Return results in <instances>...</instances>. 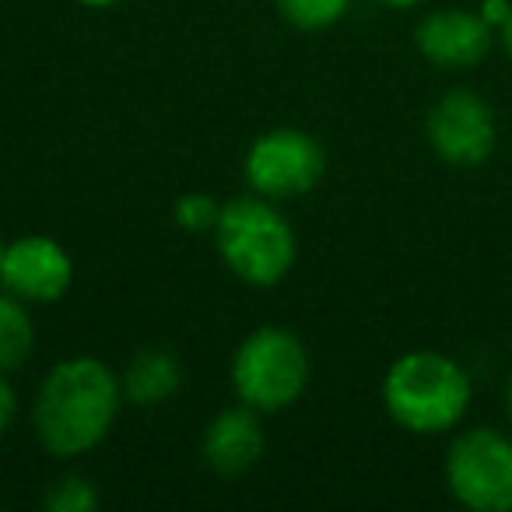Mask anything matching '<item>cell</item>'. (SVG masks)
Listing matches in <instances>:
<instances>
[{
    "mask_svg": "<svg viewBox=\"0 0 512 512\" xmlns=\"http://www.w3.org/2000/svg\"><path fill=\"white\" fill-rule=\"evenodd\" d=\"M36 344V327H32L29 302L0 288V372L22 369Z\"/></svg>",
    "mask_w": 512,
    "mask_h": 512,
    "instance_id": "cell-12",
    "label": "cell"
},
{
    "mask_svg": "<svg viewBox=\"0 0 512 512\" xmlns=\"http://www.w3.org/2000/svg\"><path fill=\"white\" fill-rule=\"evenodd\" d=\"M267 449V435L260 425V411L239 404L218 411L204 428V460L214 474L239 477L260 463Z\"/></svg>",
    "mask_w": 512,
    "mask_h": 512,
    "instance_id": "cell-10",
    "label": "cell"
},
{
    "mask_svg": "<svg viewBox=\"0 0 512 512\" xmlns=\"http://www.w3.org/2000/svg\"><path fill=\"white\" fill-rule=\"evenodd\" d=\"M4 246H8V242H4V235H0V260H4Z\"/></svg>",
    "mask_w": 512,
    "mask_h": 512,
    "instance_id": "cell-22",
    "label": "cell"
},
{
    "mask_svg": "<svg viewBox=\"0 0 512 512\" xmlns=\"http://www.w3.org/2000/svg\"><path fill=\"white\" fill-rule=\"evenodd\" d=\"M505 411H509V421H512V379H509V386H505Z\"/></svg>",
    "mask_w": 512,
    "mask_h": 512,
    "instance_id": "cell-21",
    "label": "cell"
},
{
    "mask_svg": "<svg viewBox=\"0 0 512 512\" xmlns=\"http://www.w3.org/2000/svg\"><path fill=\"white\" fill-rule=\"evenodd\" d=\"M446 488L474 512L512 509V439L498 428L477 425L460 432L446 449Z\"/></svg>",
    "mask_w": 512,
    "mask_h": 512,
    "instance_id": "cell-5",
    "label": "cell"
},
{
    "mask_svg": "<svg viewBox=\"0 0 512 512\" xmlns=\"http://www.w3.org/2000/svg\"><path fill=\"white\" fill-rule=\"evenodd\" d=\"M81 8H92V11H109V8H120L123 0H74Z\"/></svg>",
    "mask_w": 512,
    "mask_h": 512,
    "instance_id": "cell-19",
    "label": "cell"
},
{
    "mask_svg": "<svg viewBox=\"0 0 512 512\" xmlns=\"http://www.w3.org/2000/svg\"><path fill=\"white\" fill-rule=\"evenodd\" d=\"M355 0H278V11L288 25L302 32H323L351 11Z\"/></svg>",
    "mask_w": 512,
    "mask_h": 512,
    "instance_id": "cell-13",
    "label": "cell"
},
{
    "mask_svg": "<svg viewBox=\"0 0 512 512\" xmlns=\"http://www.w3.org/2000/svg\"><path fill=\"white\" fill-rule=\"evenodd\" d=\"M211 235L221 264L249 288L281 285L299 256L295 228L278 207V200H267L253 190L221 204Z\"/></svg>",
    "mask_w": 512,
    "mask_h": 512,
    "instance_id": "cell-3",
    "label": "cell"
},
{
    "mask_svg": "<svg viewBox=\"0 0 512 512\" xmlns=\"http://www.w3.org/2000/svg\"><path fill=\"white\" fill-rule=\"evenodd\" d=\"M123 400L137 407H162L165 400H172L183 386V365L172 351L165 348H148L137 351L127 362L120 376Z\"/></svg>",
    "mask_w": 512,
    "mask_h": 512,
    "instance_id": "cell-11",
    "label": "cell"
},
{
    "mask_svg": "<svg viewBox=\"0 0 512 512\" xmlns=\"http://www.w3.org/2000/svg\"><path fill=\"white\" fill-rule=\"evenodd\" d=\"M43 505L50 512H95L99 509V488L88 477L67 474L57 484H50Z\"/></svg>",
    "mask_w": 512,
    "mask_h": 512,
    "instance_id": "cell-14",
    "label": "cell"
},
{
    "mask_svg": "<svg viewBox=\"0 0 512 512\" xmlns=\"http://www.w3.org/2000/svg\"><path fill=\"white\" fill-rule=\"evenodd\" d=\"M379 4H386V8H397V11H407V8H418V4H425V0H379Z\"/></svg>",
    "mask_w": 512,
    "mask_h": 512,
    "instance_id": "cell-20",
    "label": "cell"
},
{
    "mask_svg": "<svg viewBox=\"0 0 512 512\" xmlns=\"http://www.w3.org/2000/svg\"><path fill=\"white\" fill-rule=\"evenodd\" d=\"M498 39H502L505 57L512 60V11H509V18H505V22H502V29H498Z\"/></svg>",
    "mask_w": 512,
    "mask_h": 512,
    "instance_id": "cell-18",
    "label": "cell"
},
{
    "mask_svg": "<svg viewBox=\"0 0 512 512\" xmlns=\"http://www.w3.org/2000/svg\"><path fill=\"white\" fill-rule=\"evenodd\" d=\"M15 418H18V393H15V386L8 383V376L0 372V435H8Z\"/></svg>",
    "mask_w": 512,
    "mask_h": 512,
    "instance_id": "cell-16",
    "label": "cell"
},
{
    "mask_svg": "<svg viewBox=\"0 0 512 512\" xmlns=\"http://www.w3.org/2000/svg\"><path fill=\"white\" fill-rule=\"evenodd\" d=\"M123 400L120 376L102 358L74 355L57 362L36 390L32 428L43 449L60 460L92 453L116 425Z\"/></svg>",
    "mask_w": 512,
    "mask_h": 512,
    "instance_id": "cell-1",
    "label": "cell"
},
{
    "mask_svg": "<svg viewBox=\"0 0 512 512\" xmlns=\"http://www.w3.org/2000/svg\"><path fill=\"white\" fill-rule=\"evenodd\" d=\"M498 29L481 15L467 8H439L428 11L414 29V46L432 67L442 71H470L495 46Z\"/></svg>",
    "mask_w": 512,
    "mask_h": 512,
    "instance_id": "cell-9",
    "label": "cell"
},
{
    "mask_svg": "<svg viewBox=\"0 0 512 512\" xmlns=\"http://www.w3.org/2000/svg\"><path fill=\"white\" fill-rule=\"evenodd\" d=\"M509 11H512V0H484L481 4V15L488 18L495 29H502V22L509 18Z\"/></svg>",
    "mask_w": 512,
    "mask_h": 512,
    "instance_id": "cell-17",
    "label": "cell"
},
{
    "mask_svg": "<svg viewBox=\"0 0 512 512\" xmlns=\"http://www.w3.org/2000/svg\"><path fill=\"white\" fill-rule=\"evenodd\" d=\"M428 148L456 169H474L488 162L498 144V120L495 109L474 88H449L435 99L425 116Z\"/></svg>",
    "mask_w": 512,
    "mask_h": 512,
    "instance_id": "cell-7",
    "label": "cell"
},
{
    "mask_svg": "<svg viewBox=\"0 0 512 512\" xmlns=\"http://www.w3.org/2000/svg\"><path fill=\"white\" fill-rule=\"evenodd\" d=\"M313 379V358L288 327H256L232 355L235 400L260 414L292 407Z\"/></svg>",
    "mask_w": 512,
    "mask_h": 512,
    "instance_id": "cell-4",
    "label": "cell"
},
{
    "mask_svg": "<svg viewBox=\"0 0 512 512\" xmlns=\"http://www.w3.org/2000/svg\"><path fill=\"white\" fill-rule=\"evenodd\" d=\"M172 214H176V225L183 228V232L204 235V232H214V225H218L221 200L204 190H193L176 200V211Z\"/></svg>",
    "mask_w": 512,
    "mask_h": 512,
    "instance_id": "cell-15",
    "label": "cell"
},
{
    "mask_svg": "<svg viewBox=\"0 0 512 512\" xmlns=\"http://www.w3.org/2000/svg\"><path fill=\"white\" fill-rule=\"evenodd\" d=\"M327 172V151L299 127H274L249 144L242 176L249 190L267 200H295L309 193Z\"/></svg>",
    "mask_w": 512,
    "mask_h": 512,
    "instance_id": "cell-6",
    "label": "cell"
},
{
    "mask_svg": "<svg viewBox=\"0 0 512 512\" xmlns=\"http://www.w3.org/2000/svg\"><path fill=\"white\" fill-rule=\"evenodd\" d=\"M74 285V260L50 235H18L4 246L0 288L29 306L60 302Z\"/></svg>",
    "mask_w": 512,
    "mask_h": 512,
    "instance_id": "cell-8",
    "label": "cell"
},
{
    "mask_svg": "<svg viewBox=\"0 0 512 512\" xmlns=\"http://www.w3.org/2000/svg\"><path fill=\"white\" fill-rule=\"evenodd\" d=\"M474 383L456 358L442 351H407L383 376V407L404 432H453L470 411Z\"/></svg>",
    "mask_w": 512,
    "mask_h": 512,
    "instance_id": "cell-2",
    "label": "cell"
}]
</instances>
